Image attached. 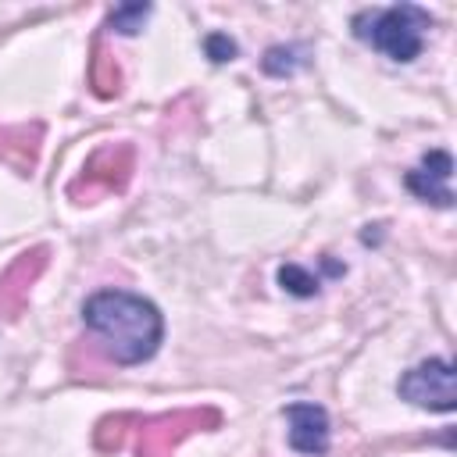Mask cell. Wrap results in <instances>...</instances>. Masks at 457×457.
<instances>
[{"mask_svg":"<svg viewBox=\"0 0 457 457\" xmlns=\"http://www.w3.org/2000/svg\"><path fill=\"white\" fill-rule=\"evenodd\" d=\"M82 325L96 336V346L111 364H143L157 353L164 336L161 311L125 289H100L82 303Z\"/></svg>","mask_w":457,"mask_h":457,"instance_id":"6da1fadb","label":"cell"},{"mask_svg":"<svg viewBox=\"0 0 457 457\" xmlns=\"http://www.w3.org/2000/svg\"><path fill=\"white\" fill-rule=\"evenodd\" d=\"M432 25V14L418 4H393V7H371L353 18V36L386 54L396 64H407L425 46V29Z\"/></svg>","mask_w":457,"mask_h":457,"instance_id":"7a4b0ae2","label":"cell"},{"mask_svg":"<svg viewBox=\"0 0 457 457\" xmlns=\"http://www.w3.org/2000/svg\"><path fill=\"white\" fill-rule=\"evenodd\" d=\"M132 168H136L132 143H107V146L89 154L79 179L68 186V196L79 200V204H93L107 193H121L132 179Z\"/></svg>","mask_w":457,"mask_h":457,"instance_id":"3957f363","label":"cell"},{"mask_svg":"<svg viewBox=\"0 0 457 457\" xmlns=\"http://www.w3.org/2000/svg\"><path fill=\"white\" fill-rule=\"evenodd\" d=\"M221 414L214 407H189V411H171V414H157V418H146L139 421L136 418V457H171V450L200 432V428H218Z\"/></svg>","mask_w":457,"mask_h":457,"instance_id":"277c9868","label":"cell"},{"mask_svg":"<svg viewBox=\"0 0 457 457\" xmlns=\"http://www.w3.org/2000/svg\"><path fill=\"white\" fill-rule=\"evenodd\" d=\"M396 393H400L407 403H414V407H425V411H443V414H450V411L457 407L453 364H450L446 357H428V361L414 364V368H411V371L400 378Z\"/></svg>","mask_w":457,"mask_h":457,"instance_id":"5b68a950","label":"cell"},{"mask_svg":"<svg viewBox=\"0 0 457 457\" xmlns=\"http://www.w3.org/2000/svg\"><path fill=\"white\" fill-rule=\"evenodd\" d=\"M46 261H50V250L36 246V250L18 253L14 264L4 268V275H0V318H18L25 311L36 278L46 271Z\"/></svg>","mask_w":457,"mask_h":457,"instance_id":"8992f818","label":"cell"},{"mask_svg":"<svg viewBox=\"0 0 457 457\" xmlns=\"http://www.w3.org/2000/svg\"><path fill=\"white\" fill-rule=\"evenodd\" d=\"M450 175H453V157L446 150H428L418 168L407 171V189L436 207H453V189H450Z\"/></svg>","mask_w":457,"mask_h":457,"instance_id":"52a82bcc","label":"cell"},{"mask_svg":"<svg viewBox=\"0 0 457 457\" xmlns=\"http://www.w3.org/2000/svg\"><path fill=\"white\" fill-rule=\"evenodd\" d=\"M289 421V446L303 457H321L328 450V414L321 403H289L286 411Z\"/></svg>","mask_w":457,"mask_h":457,"instance_id":"ba28073f","label":"cell"},{"mask_svg":"<svg viewBox=\"0 0 457 457\" xmlns=\"http://www.w3.org/2000/svg\"><path fill=\"white\" fill-rule=\"evenodd\" d=\"M39 139H43V129L36 121L32 125H0V164L14 168L18 175H29L39 157Z\"/></svg>","mask_w":457,"mask_h":457,"instance_id":"9c48e42d","label":"cell"},{"mask_svg":"<svg viewBox=\"0 0 457 457\" xmlns=\"http://www.w3.org/2000/svg\"><path fill=\"white\" fill-rule=\"evenodd\" d=\"M89 86H93L96 96H114L121 89V68L104 50V43L93 46V57H89Z\"/></svg>","mask_w":457,"mask_h":457,"instance_id":"30bf717a","label":"cell"},{"mask_svg":"<svg viewBox=\"0 0 457 457\" xmlns=\"http://www.w3.org/2000/svg\"><path fill=\"white\" fill-rule=\"evenodd\" d=\"M136 421V414H114V418H104L100 425H96V450H104V453H114V450H121L125 446V439H129V425Z\"/></svg>","mask_w":457,"mask_h":457,"instance_id":"8fae6325","label":"cell"},{"mask_svg":"<svg viewBox=\"0 0 457 457\" xmlns=\"http://www.w3.org/2000/svg\"><path fill=\"white\" fill-rule=\"evenodd\" d=\"M278 286H282L286 293H293V296H314L321 282H318V275L303 271L300 264H282V268H278Z\"/></svg>","mask_w":457,"mask_h":457,"instance_id":"7c38bea8","label":"cell"},{"mask_svg":"<svg viewBox=\"0 0 457 457\" xmlns=\"http://www.w3.org/2000/svg\"><path fill=\"white\" fill-rule=\"evenodd\" d=\"M146 14H150V4H125V7H114V11H111V18H107V25H111L114 32H125V36H136V32L143 29V21H146Z\"/></svg>","mask_w":457,"mask_h":457,"instance_id":"4fadbf2b","label":"cell"},{"mask_svg":"<svg viewBox=\"0 0 457 457\" xmlns=\"http://www.w3.org/2000/svg\"><path fill=\"white\" fill-rule=\"evenodd\" d=\"M303 50L300 46H271L268 54H264V71L268 75H293L300 64H303V57H300Z\"/></svg>","mask_w":457,"mask_h":457,"instance_id":"5bb4252c","label":"cell"},{"mask_svg":"<svg viewBox=\"0 0 457 457\" xmlns=\"http://www.w3.org/2000/svg\"><path fill=\"white\" fill-rule=\"evenodd\" d=\"M204 50H207V57L218 61V64H225V61L236 57V43H232L228 36H221V32H211V36L204 39Z\"/></svg>","mask_w":457,"mask_h":457,"instance_id":"9a60e30c","label":"cell"}]
</instances>
